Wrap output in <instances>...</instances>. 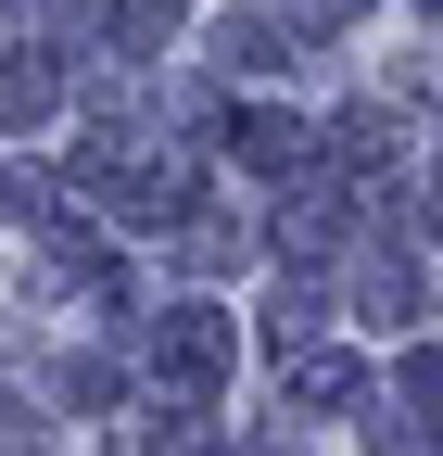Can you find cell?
I'll return each mask as SVG.
<instances>
[{
    "mask_svg": "<svg viewBox=\"0 0 443 456\" xmlns=\"http://www.w3.org/2000/svg\"><path fill=\"white\" fill-rule=\"evenodd\" d=\"M152 380H165V406H203V393L229 380V317H215V305H165V330H152Z\"/></svg>",
    "mask_w": 443,
    "mask_h": 456,
    "instance_id": "1",
    "label": "cell"
},
{
    "mask_svg": "<svg viewBox=\"0 0 443 456\" xmlns=\"http://www.w3.org/2000/svg\"><path fill=\"white\" fill-rule=\"evenodd\" d=\"M355 305H367V330H418V317H431V279H418L406 254H367V266H355Z\"/></svg>",
    "mask_w": 443,
    "mask_h": 456,
    "instance_id": "2",
    "label": "cell"
},
{
    "mask_svg": "<svg viewBox=\"0 0 443 456\" xmlns=\"http://www.w3.org/2000/svg\"><path fill=\"white\" fill-rule=\"evenodd\" d=\"M51 102H64V64L51 51H0V127H51Z\"/></svg>",
    "mask_w": 443,
    "mask_h": 456,
    "instance_id": "3",
    "label": "cell"
},
{
    "mask_svg": "<svg viewBox=\"0 0 443 456\" xmlns=\"http://www.w3.org/2000/svg\"><path fill=\"white\" fill-rule=\"evenodd\" d=\"M342 216H355V191H329V178H304V191L279 203V241H292V254H329V241H342Z\"/></svg>",
    "mask_w": 443,
    "mask_h": 456,
    "instance_id": "4",
    "label": "cell"
},
{
    "mask_svg": "<svg viewBox=\"0 0 443 456\" xmlns=\"http://www.w3.org/2000/svg\"><path fill=\"white\" fill-rule=\"evenodd\" d=\"M178 13H190V0H115V51H127V64H140V51H165V38H178Z\"/></svg>",
    "mask_w": 443,
    "mask_h": 456,
    "instance_id": "5",
    "label": "cell"
},
{
    "mask_svg": "<svg viewBox=\"0 0 443 456\" xmlns=\"http://www.w3.org/2000/svg\"><path fill=\"white\" fill-rule=\"evenodd\" d=\"M241 165H304V127L292 114H241Z\"/></svg>",
    "mask_w": 443,
    "mask_h": 456,
    "instance_id": "6",
    "label": "cell"
},
{
    "mask_svg": "<svg viewBox=\"0 0 443 456\" xmlns=\"http://www.w3.org/2000/svg\"><path fill=\"white\" fill-rule=\"evenodd\" d=\"M292 26H266V0H241V26H229V64H279Z\"/></svg>",
    "mask_w": 443,
    "mask_h": 456,
    "instance_id": "7",
    "label": "cell"
},
{
    "mask_svg": "<svg viewBox=\"0 0 443 456\" xmlns=\"http://www.w3.org/2000/svg\"><path fill=\"white\" fill-rule=\"evenodd\" d=\"M342 393H355L342 355H304V368H292V406H342Z\"/></svg>",
    "mask_w": 443,
    "mask_h": 456,
    "instance_id": "8",
    "label": "cell"
},
{
    "mask_svg": "<svg viewBox=\"0 0 443 456\" xmlns=\"http://www.w3.org/2000/svg\"><path fill=\"white\" fill-rule=\"evenodd\" d=\"M0 216H51V178H38V165H0Z\"/></svg>",
    "mask_w": 443,
    "mask_h": 456,
    "instance_id": "9",
    "label": "cell"
},
{
    "mask_svg": "<svg viewBox=\"0 0 443 456\" xmlns=\"http://www.w3.org/2000/svg\"><path fill=\"white\" fill-rule=\"evenodd\" d=\"M0 456H38V406L26 393H0Z\"/></svg>",
    "mask_w": 443,
    "mask_h": 456,
    "instance_id": "10",
    "label": "cell"
},
{
    "mask_svg": "<svg viewBox=\"0 0 443 456\" xmlns=\"http://www.w3.org/2000/svg\"><path fill=\"white\" fill-rule=\"evenodd\" d=\"M367 456H443V444H431L418 419H380V431H367Z\"/></svg>",
    "mask_w": 443,
    "mask_h": 456,
    "instance_id": "11",
    "label": "cell"
},
{
    "mask_svg": "<svg viewBox=\"0 0 443 456\" xmlns=\"http://www.w3.org/2000/svg\"><path fill=\"white\" fill-rule=\"evenodd\" d=\"M418 13H443V0H418Z\"/></svg>",
    "mask_w": 443,
    "mask_h": 456,
    "instance_id": "12",
    "label": "cell"
}]
</instances>
